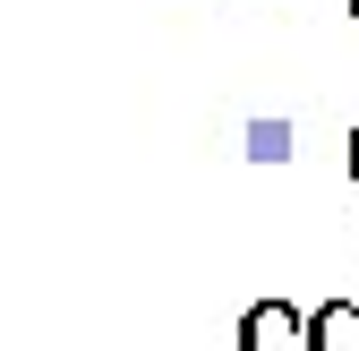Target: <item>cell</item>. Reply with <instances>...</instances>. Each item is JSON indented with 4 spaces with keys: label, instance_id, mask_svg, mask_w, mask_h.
<instances>
[{
    "label": "cell",
    "instance_id": "cell-1",
    "mask_svg": "<svg viewBox=\"0 0 359 351\" xmlns=\"http://www.w3.org/2000/svg\"><path fill=\"white\" fill-rule=\"evenodd\" d=\"M240 351H308V309L291 300H257L240 317Z\"/></svg>",
    "mask_w": 359,
    "mask_h": 351
},
{
    "label": "cell",
    "instance_id": "cell-2",
    "mask_svg": "<svg viewBox=\"0 0 359 351\" xmlns=\"http://www.w3.org/2000/svg\"><path fill=\"white\" fill-rule=\"evenodd\" d=\"M308 351H359V283H342L325 309H308Z\"/></svg>",
    "mask_w": 359,
    "mask_h": 351
},
{
    "label": "cell",
    "instance_id": "cell-3",
    "mask_svg": "<svg viewBox=\"0 0 359 351\" xmlns=\"http://www.w3.org/2000/svg\"><path fill=\"white\" fill-rule=\"evenodd\" d=\"M248 154H257V163H283V154H291V128H283V120H274V128H248Z\"/></svg>",
    "mask_w": 359,
    "mask_h": 351
},
{
    "label": "cell",
    "instance_id": "cell-4",
    "mask_svg": "<svg viewBox=\"0 0 359 351\" xmlns=\"http://www.w3.org/2000/svg\"><path fill=\"white\" fill-rule=\"evenodd\" d=\"M342 163H351V180H359V128H351V146H342Z\"/></svg>",
    "mask_w": 359,
    "mask_h": 351
},
{
    "label": "cell",
    "instance_id": "cell-5",
    "mask_svg": "<svg viewBox=\"0 0 359 351\" xmlns=\"http://www.w3.org/2000/svg\"><path fill=\"white\" fill-rule=\"evenodd\" d=\"M351 18H359V0H351Z\"/></svg>",
    "mask_w": 359,
    "mask_h": 351
}]
</instances>
